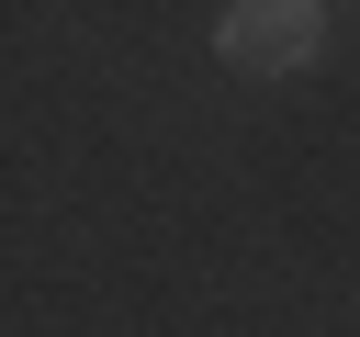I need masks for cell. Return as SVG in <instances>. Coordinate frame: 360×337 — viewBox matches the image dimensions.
I'll use <instances>...</instances> for the list:
<instances>
[{
	"instance_id": "cell-1",
	"label": "cell",
	"mask_w": 360,
	"mask_h": 337,
	"mask_svg": "<svg viewBox=\"0 0 360 337\" xmlns=\"http://www.w3.org/2000/svg\"><path fill=\"white\" fill-rule=\"evenodd\" d=\"M315 34H326L315 0H236V11L214 22V56L248 67V79H292V67L315 56Z\"/></svg>"
}]
</instances>
